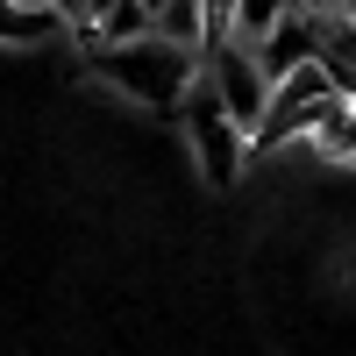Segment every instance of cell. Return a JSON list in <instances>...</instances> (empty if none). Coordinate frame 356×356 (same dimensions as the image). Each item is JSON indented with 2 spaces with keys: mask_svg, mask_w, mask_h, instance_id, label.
<instances>
[{
  "mask_svg": "<svg viewBox=\"0 0 356 356\" xmlns=\"http://www.w3.org/2000/svg\"><path fill=\"white\" fill-rule=\"evenodd\" d=\"M342 15H349V22H356V0H342Z\"/></svg>",
  "mask_w": 356,
  "mask_h": 356,
  "instance_id": "52a82bcc",
  "label": "cell"
},
{
  "mask_svg": "<svg viewBox=\"0 0 356 356\" xmlns=\"http://www.w3.org/2000/svg\"><path fill=\"white\" fill-rule=\"evenodd\" d=\"M349 93L321 72V65H300V72H285L278 86H271V107H264V129H257V143L271 150V143H292V136H321V122L342 107Z\"/></svg>",
  "mask_w": 356,
  "mask_h": 356,
  "instance_id": "7a4b0ae2",
  "label": "cell"
},
{
  "mask_svg": "<svg viewBox=\"0 0 356 356\" xmlns=\"http://www.w3.org/2000/svg\"><path fill=\"white\" fill-rule=\"evenodd\" d=\"M292 8H307V15H328V8H342V0H292Z\"/></svg>",
  "mask_w": 356,
  "mask_h": 356,
  "instance_id": "5b68a950",
  "label": "cell"
},
{
  "mask_svg": "<svg viewBox=\"0 0 356 356\" xmlns=\"http://www.w3.org/2000/svg\"><path fill=\"white\" fill-rule=\"evenodd\" d=\"M107 8H114V0H86V29H93V22H100Z\"/></svg>",
  "mask_w": 356,
  "mask_h": 356,
  "instance_id": "8992f818",
  "label": "cell"
},
{
  "mask_svg": "<svg viewBox=\"0 0 356 356\" xmlns=\"http://www.w3.org/2000/svg\"><path fill=\"white\" fill-rule=\"evenodd\" d=\"M200 79L214 86V100H221V114L235 129H243L250 143H257V129H264V107H271V72H264V57L250 50V43H235V36H214L200 50Z\"/></svg>",
  "mask_w": 356,
  "mask_h": 356,
  "instance_id": "6da1fadb",
  "label": "cell"
},
{
  "mask_svg": "<svg viewBox=\"0 0 356 356\" xmlns=\"http://www.w3.org/2000/svg\"><path fill=\"white\" fill-rule=\"evenodd\" d=\"M314 50H321V15H307V8H292V15L271 29V36L257 43V57H264V72H271V79L314 65Z\"/></svg>",
  "mask_w": 356,
  "mask_h": 356,
  "instance_id": "3957f363",
  "label": "cell"
},
{
  "mask_svg": "<svg viewBox=\"0 0 356 356\" xmlns=\"http://www.w3.org/2000/svg\"><path fill=\"white\" fill-rule=\"evenodd\" d=\"M292 15V0H228V36L235 43H264V36H271V29Z\"/></svg>",
  "mask_w": 356,
  "mask_h": 356,
  "instance_id": "277c9868",
  "label": "cell"
}]
</instances>
